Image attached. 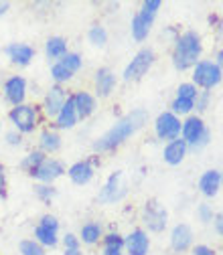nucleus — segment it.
<instances>
[{"mask_svg":"<svg viewBox=\"0 0 223 255\" xmlns=\"http://www.w3.org/2000/svg\"><path fill=\"white\" fill-rule=\"evenodd\" d=\"M18 253L20 255H49L45 247H41L33 237H24L18 241Z\"/></svg>","mask_w":223,"mask_h":255,"instance_id":"2f4dec72","label":"nucleus"},{"mask_svg":"<svg viewBox=\"0 0 223 255\" xmlns=\"http://www.w3.org/2000/svg\"><path fill=\"white\" fill-rule=\"evenodd\" d=\"M63 148V136L57 132L51 124L43 126L37 132V150H41L45 156H55Z\"/></svg>","mask_w":223,"mask_h":255,"instance_id":"aec40b11","label":"nucleus"},{"mask_svg":"<svg viewBox=\"0 0 223 255\" xmlns=\"http://www.w3.org/2000/svg\"><path fill=\"white\" fill-rule=\"evenodd\" d=\"M154 63H156V53L154 49L150 47H142L134 53V57L128 61V65L124 67L122 71V79L126 83H136L140 79H144L148 75V71L154 67Z\"/></svg>","mask_w":223,"mask_h":255,"instance_id":"0eeeda50","label":"nucleus"},{"mask_svg":"<svg viewBox=\"0 0 223 255\" xmlns=\"http://www.w3.org/2000/svg\"><path fill=\"white\" fill-rule=\"evenodd\" d=\"M154 26V18L142 14V12H134L130 18V37L136 43H144L150 35V30Z\"/></svg>","mask_w":223,"mask_h":255,"instance_id":"a878e982","label":"nucleus"},{"mask_svg":"<svg viewBox=\"0 0 223 255\" xmlns=\"http://www.w3.org/2000/svg\"><path fill=\"white\" fill-rule=\"evenodd\" d=\"M181 140L189 146V150H203L205 146H209L211 142V132L203 120V116L191 114L187 118H183V126H181Z\"/></svg>","mask_w":223,"mask_h":255,"instance_id":"20e7f679","label":"nucleus"},{"mask_svg":"<svg viewBox=\"0 0 223 255\" xmlns=\"http://www.w3.org/2000/svg\"><path fill=\"white\" fill-rule=\"evenodd\" d=\"M0 134H2V120H0Z\"/></svg>","mask_w":223,"mask_h":255,"instance_id":"de8ad7c7","label":"nucleus"},{"mask_svg":"<svg viewBox=\"0 0 223 255\" xmlns=\"http://www.w3.org/2000/svg\"><path fill=\"white\" fill-rule=\"evenodd\" d=\"M191 253H193V255H217V253H215V249H213V247H209V245H205V243L193 245V247H191Z\"/></svg>","mask_w":223,"mask_h":255,"instance_id":"a19ab883","label":"nucleus"},{"mask_svg":"<svg viewBox=\"0 0 223 255\" xmlns=\"http://www.w3.org/2000/svg\"><path fill=\"white\" fill-rule=\"evenodd\" d=\"M83 69V55L79 51H69L65 57H61L55 63H49V77L55 85L65 87L69 81L75 79V75Z\"/></svg>","mask_w":223,"mask_h":255,"instance_id":"39448f33","label":"nucleus"},{"mask_svg":"<svg viewBox=\"0 0 223 255\" xmlns=\"http://www.w3.org/2000/svg\"><path fill=\"white\" fill-rule=\"evenodd\" d=\"M0 98L8 108H16L26 104L28 100V79L20 73H10L0 85Z\"/></svg>","mask_w":223,"mask_h":255,"instance_id":"6e6552de","label":"nucleus"},{"mask_svg":"<svg viewBox=\"0 0 223 255\" xmlns=\"http://www.w3.org/2000/svg\"><path fill=\"white\" fill-rule=\"evenodd\" d=\"M126 195H128V184L124 182V172L116 170L104 180L102 188L95 195V201H98V205H116L124 201Z\"/></svg>","mask_w":223,"mask_h":255,"instance_id":"f8f14e48","label":"nucleus"},{"mask_svg":"<svg viewBox=\"0 0 223 255\" xmlns=\"http://www.w3.org/2000/svg\"><path fill=\"white\" fill-rule=\"evenodd\" d=\"M2 142L8 146V148H14V150H18V148H22L24 146V136L22 134H18L16 130H6L4 134H2Z\"/></svg>","mask_w":223,"mask_h":255,"instance_id":"f704fd0d","label":"nucleus"},{"mask_svg":"<svg viewBox=\"0 0 223 255\" xmlns=\"http://www.w3.org/2000/svg\"><path fill=\"white\" fill-rule=\"evenodd\" d=\"M181 126H183V120L179 116H175L171 110L161 112L154 118V124H152L156 140H161L165 144L171 142V140L181 138Z\"/></svg>","mask_w":223,"mask_h":255,"instance_id":"4468645a","label":"nucleus"},{"mask_svg":"<svg viewBox=\"0 0 223 255\" xmlns=\"http://www.w3.org/2000/svg\"><path fill=\"white\" fill-rule=\"evenodd\" d=\"M102 247H118V249H124V235L118 229L106 231L104 237H102Z\"/></svg>","mask_w":223,"mask_h":255,"instance_id":"72a5a7b5","label":"nucleus"},{"mask_svg":"<svg viewBox=\"0 0 223 255\" xmlns=\"http://www.w3.org/2000/svg\"><path fill=\"white\" fill-rule=\"evenodd\" d=\"M63 255H83L81 247H73V249H63Z\"/></svg>","mask_w":223,"mask_h":255,"instance_id":"49530a36","label":"nucleus"},{"mask_svg":"<svg viewBox=\"0 0 223 255\" xmlns=\"http://www.w3.org/2000/svg\"><path fill=\"white\" fill-rule=\"evenodd\" d=\"M223 188V170L221 168H207L205 172H201L199 180H197V190L203 199H215Z\"/></svg>","mask_w":223,"mask_h":255,"instance_id":"a211bd4d","label":"nucleus"},{"mask_svg":"<svg viewBox=\"0 0 223 255\" xmlns=\"http://www.w3.org/2000/svg\"><path fill=\"white\" fill-rule=\"evenodd\" d=\"M118 87V77L110 67H100L93 73V95L98 100H108Z\"/></svg>","mask_w":223,"mask_h":255,"instance_id":"6ab92c4d","label":"nucleus"},{"mask_svg":"<svg viewBox=\"0 0 223 255\" xmlns=\"http://www.w3.org/2000/svg\"><path fill=\"white\" fill-rule=\"evenodd\" d=\"M150 237L142 227H134L124 235V253L126 255H148L150 253Z\"/></svg>","mask_w":223,"mask_h":255,"instance_id":"412c9836","label":"nucleus"},{"mask_svg":"<svg viewBox=\"0 0 223 255\" xmlns=\"http://www.w3.org/2000/svg\"><path fill=\"white\" fill-rule=\"evenodd\" d=\"M161 8H163L161 0H144V2L140 4V10H138V12H142V14H146V16H150V18L156 20V16H158V12H161Z\"/></svg>","mask_w":223,"mask_h":255,"instance_id":"e433bc0d","label":"nucleus"},{"mask_svg":"<svg viewBox=\"0 0 223 255\" xmlns=\"http://www.w3.org/2000/svg\"><path fill=\"white\" fill-rule=\"evenodd\" d=\"M140 221L146 233H163L169 227V211L156 199H148L142 207Z\"/></svg>","mask_w":223,"mask_h":255,"instance_id":"9b49d317","label":"nucleus"},{"mask_svg":"<svg viewBox=\"0 0 223 255\" xmlns=\"http://www.w3.org/2000/svg\"><path fill=\"white\" fill-rule=\"evenodd\" d=\"M104 233H106V229H104L102 223H100L98 219H89V221L81 223L77 237H79L81 245H85V247H95V245L102 243Z\"/></svg>","mask_w":223,"mask_h":255,"instance_id":"b1692460","label":"nucleus"},{"mask_svg":"<svg viewBox=\"0 0 223 255\" xmlns=\"http://www.w3.org/2000/svg\"><path fill=\"white\" fill-rule=\"evenodd\" d=\"M199 95V89L191 83V81H183L177 85V95L175 98H181V100H189V102H195Z\"/></svg>","mask_w":223,"mask_h":255,"instance_id":"473e14b6","label":"nucleus"},{"mask_svg":"<svg viewBox=\"0 0 223 255\" xmlns=\"http://www.w3.org/2000/svg\"><path fill=\"white\" fill-rule=\"evenodd\" d=\"M213 63H215V65L223 71V49H219L217 53H215V59H213Z\"/></svg>","mask_w":223,"mask_h":255,"instance_id":"a18cd8bd","label":"nucleus"},{"mask_svg":"<svg viewBox=\"0 0 223 255\" xmlns=\"http://www.w3.org/2000/svg\"><path fill=\"white\" fill-rule=\"evenodd\" d=\"M195 215H197V221L201 223V225H209V223H213V217H215L213 207L209 203H199Z\"/></svg>","mask_w":223,"mask_h":255,"instance_id":"c9c22d12","label":"nucleus"},{"mask_svg":"<svg viewBox=\"0 0 223 255\" xmlns=\"http://www.w3.org/2000/svg\"><path fill=\"white\" fill-rule=\"evenodd\" d=\"M193 241H195V233L187 225V223H177V225L171 229V233H169V245H171V249L175 253L191 251Z\"/></svg>","mask_w":223,"mask_h":255,"instance_id":"4be33fe9","label":"nucleus"},{"mask_svg":"<svg viewBox=\"0 0 223 255\" xmlns=\"http://www.w3.org/2000/svg\"><path fill=\"white\" fill-rule=\"evenodd\" d=\"M45 154L41 152V150H37V148H33V150H28L22 158H20V160H18V170L20 172H24L26 176L30 174V172H33L35 168H39V164L45 160Z\"/></svg>","mask_w":223,"mask_h":255,"instance_id":"c85d7f7f","label":"nucleus"},{"mask_svg":"<svg viewBox=\"0 0 223 255\" xmlns=\"http://www.w3.org/2000/svg\"><path fill=\"white\" fill-rule=\"evenodd\" d=\"M169 110L179 116V118H187L191 114H195V102H189V100H181V98H173Z\"/></svg>","mask_w":223,"mask_h":255,"instance_id":"7c9ffc66","label":"nucleus"},{"mask_svg":"<svg viewBox=\"0 0 223 255\" xmlns=\"http://www.w3.org/2000/svg\"><path fill=\"white\" fill-rule=\"evenodd\" d=\"M61 245H63V249H73V247H81V241H79L77 233L67 231L65 235H61Z\"/></svg>","mask_w":223,"mask_h":255,"instance_id":"58836bf2","label":"nucleus"},{"mask_svg":"<svg viewBox=\"0 0 223 255\" xmlns=\"http://www.w3.org/2000/svg\"><path fill=\"white\" fill-rule=\"evenodd\" d=\"M213 229H215V233L219 237H223V211L215 213V217H213Z\"/></svg>","mask_w":223,"mask_h":255,"instance_id":"79ce46f5","label":"nucleus"},{"mask_svg":"<svg viewBox=\"0 0 223 255\" xmlns=\"http://www.w3.org/2000/svg\"><path fill=\"white\" fill-rule=\"evenodd\" d=\"M43 53L49 59V63H55L69 53V41L61 35H51V37H47V41L43 45Z\"/></svg>","mask_w":223,"mask_h":255,"instance_id":"bb28decb","label":"nucleus"},{"mask_svg":"<svg viewBox=\"0 0 223 255\" xmlns=\"http://www.w3.org/2000/svg\"><path fill=\"white\" fill-rule=\"evenodd\" d=\"M85 39H87V43H89L93 49H106L108 43H110V33H108V28H106L102 22H91V24L87 26Z\"/></svg>","mask_w":223,"mask_h":255,"instance_id":"cd10ccee","label":"nucleus"},{"mask_svg":"<svg viewBox=\"0 0 223 255\" xmlns=\"http://www.w3.org/2000/svg\"><path fill=\"white\" fill-rule=\"evenodd\" d=\"M221 81H223V71L211 59H201L197 65L191 69V83H193L199 91H211Z\"/></svg>","mask_w":223,"mask_h":255,"instance_id":"1a4fd4ad","label":"nucleus"},{"mask_svg":"<svg viewBox=\"0 0 223 255\" xmlns=\"http://www.w3.org/2000/svg\"><path fill=\"white\" fill-rule=\"evenodd\" d=\"M187 154H189V146H187L181 138L171 140V142H167V144L163 146V160H165V164H169V166H181V164L185 162Z\"/></svg>","mask_w":223,"mask_h":255,"instance_id":"393cba45","label":"nucleus"},{"mask_svg":"<svg viewBox=\"0 0 223 255\" xmlns=\"http://www.w3.org/2000/svg\"><path fill=\"white\" fill-rule=\"evenodd\" d=\"M77 124H79V116H77V112H75V106H73V100H71V93H69V98H67L65 106L59 110V114L55 116V120L51 122V126L55 128L57 132H69V130H73Z\"/></svg>","mask_w":223,"mask_h":255,"instance_id":"5701e85b","label":"nucleus"},{"mask_svg":"<svg viewBox=\"0 0 223 255\" xmlns=\"http://www.w3.org/2000/svg\"><path fill=\"white\" fill-rule=\"evenodd\" d=\"M8 12H10V2L8 0H0V18L6 16Z\"/></svg>","mask_w":223,"mask_h":255,"instance_id":"c03bdc74","label":"nucleus"},{"mask_svg":"<svg viewBox=\"0 0 223 255\" xmlns=\"http://www.w3.org/2000/svg\"><path fill=\"white\" fill-rule=\"evenodd\" d=\"M69 93H71V91H67V87L55 85V83H51V85L45 89L39 108H41V114H43V118H45L47 122H53V120H55V116L59 114V110L65 106Z\"/></svg>","mask_w":223,"mask_h":255,"instance_id":"ddd939ff","label":"nucleus"},{"mask_svg":"<svg viewBox=\"0 0 223 255\" xmlns=\"http://www.w3.org/2000/svg\"><path fill=\"white\" fill-rule=\"evenodd\" d=\"M100 255H126V253L124 249H118V247H102Z\"/></svg>","mask_w":223,"mask_h":255,"instance_id":"37998d69","label":"nucleus"},{"mask_svg":"<svg viewBox=\"0 0 223 255\" xmlns=\"http://www.w3.org/2000/svg\"><path fill=\"white\" fill-rule=\"evenodd\" d=\"M2 53L6 55L8 63L16 69H26L30 67V63L35 61L37 57V49L28 43H22V41H12L8 45H4Z\"/></svg>","mask_w":223,"mask_h":255,"instance_id":"dca6fc26","label":"nucleus"},{"mask_svg":"<svg viewBox=\"0 0 223 255\" xmlns=\"http://www.w3.org/2000/svg\"><path fill=\"white\" fill-rule=\"evenodd\" d=\"M211 106V91H199L197 100H195V114L203 116Z\"/></svg>","mask_w":223,"mask_h":255,"instance_id":"4c0bfd02","label":"nucleus"},{"mask_svg":"<svg viewBox=\"0 0 223 255\" xmlns=\"http://www.w3.org/2000/svg\"><path fill=\"white\" fill-rule=\"evenodd\" d=\"M203 55V39L197 30H183L173 43L171 63L177 71H191Z\"/></svg>","mask_w":223,"mask_h":255,"instance_id":"f03ea898","label":"nucleus"},{"mask_svg":"<svg viewBox=\"0 0 223 255\" xmlns=\"http://www.w3.org/2000/svg\"><path fill=\"white\" fill-rule=\"evenodd\" d=\"M148 122V114L142 108H136L128 114H124L114 122L110 130H106L102 136H98L91 142V152L93 154H112L120 146H124L132 136H136Z\"/></svg>","mask_w":223,"mask_h":255,"instance_id":"f257e3e1","label":"nucleus"},{"mask_svg":"<svg viewBox=\"0 0 223 255\" xmlns=\"http://www.w3.org/2000/svg\"><path fill=\"white\" fill-rule=\"evenodd\" d=\"M6 120H8L12 130L22 134L24 138L35 136L43 128V122H45L39 104H30V102H26L22 106H16V108H8Z\"/></svg>","mask_w":223,"mask_h":255,"instance_id":"7ed1b4c3","label":"nucleus"},{"mask_svg":"<svg viewBox=\"0 0 223 255\" xmlns=\"http://www.w3.org/2000/svg\"><path fill=\"white\" fill-rule=\"evenodd\" d=\"M6 186H8V176H6V166L0 162V199L6 197Z\"/></svg>","mask_w":223,"mask_h":255,"instance_id":"ea45409f","label":"nucleus"},{"mask_svg":"<svg viewBox=\"0 0 223 255\" xmlns=\"http://www.w3.org/2000/svg\"><path fill=\"white\" fill-rule=\"evenodd\" d=\"M71 100L75 106V112L79 116V122H87L91 120L100 110V100L93 95V91L89 89H75L71 91Z\"/></svg>","mask_w":223,"mask_h":255,"instance_id":"f3484780","label":"nucleus"},{"mask_svg":"<svg viewBox=\"0 0 223 255\" xmlns=\"http://www.w3.org/2000/svg\"><path fill=\"white\" fill-rule=\"evenodd\" d=\"M65 174H67L65 162L57 156H47L45 160L39 164V168H35L28 174V178H33L35 182H41V184H55Z\"/></svg>","mask_w":223,"mask_h":255,"instance_id":"2eb2a0df","label":"nucleus"},{"mask_svg":"<svg viewBox=\"0 0 223 255\" xmlns=\"http://www.w3.org/2000/svg\"><path fill=\"white\" fill-rule=\"evenodd\" d=\"M33 195H35V199L41 201L43 205H49V203H53V201L57 199L59 190H57L55 184H41V182H35V184H33Z\"/></svg>","mask_w":223,"mask_h":255,"instance_id":"c756f323","label":"nucleus"},{"mask_svg":"<svg viewBox=\"0 0 223 255\" xmlns=\"http://www.w3.org/2000/svg\"><path fill=\"white\" fill-rule=\"evenodd\" d=\"M33 239L41 247H45L47 251L59 247V243H61V221H59V217L53 213L41 215L35 229H33Z\"/></svg>","mask_w":223,"mask_h":255,"instance_id":"423d86ee","label":"nucleus"},{"mask_svg":"<svg viewBox=\"0 0 223 255\" xmlns=\"http://www.w3.org/2000/svg\"><path fill=\"white\" fill-rule=\"evenodd\" d=\"M100 166H102V156L91 152L87 158H81V160H75L73 164H69L65 176L75 186H87L95 178V172H98Z\"/></svg>","mask_w":223,"mask_h":255,"instance_id":"9d476101","label":"nucleus"}]
</instances>
